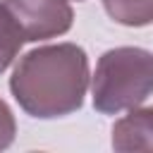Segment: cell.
<instances>
[{"instance_id": "6da1fadb", "label": "cell", "mask_w": 153, "mask_h": 153, "mask_svg": "<svg viewBox=\"0 0 153 153\" xmlns=\"http://www.w3.org/2000/svg\"><path fill=\"white\" fill-rule=\"evenodd\" d=\"M88 86V55L76 43L38 45L17 60L10 76L12 98L36 120L74 115L81 110Z\"/></svg>"}, {"instance_id": "7a4b0ae2", "label": "cell", "mask_w": 153, "mask_h": 153, "mask_svg": "<svg viewBox=\"0 0 153 153\" xmlns=\"http://www.w3.org/2000/svg\"><path fill=\"white\" fill-rule=\"evenodd\" d=\"M153 96V53L139 45L105 50L91 76V100L100 115H117Z\"/></svg>"}, {"instance_id": "3957f363", "label": "cell", "mask_w": 153, "mask_h": 153, "mask_svg": "<svg viewBox=\"0 0 153 153\" xmlns=\"http://www.w3.org/2000/svg\"><path fill=\"white\" fill-rule=\"evenodd\" d=\"M29 43L65 36L74 24L69 0H2Z\"/></svg>"}, {"instance_id": "277c9868", "label": "cell", "mask_w": 153, "mask_h": 153, "mask_svg": "<svg viewBox=\"0 0 153 153\" xmlns=\"http://www.w3.org/2000/svg\"><path fill=\"white\" fill-rule=\"evenodd\" d=\"M115 151H153V108H131L124 117L112 124Z\"/></svg>"}, {"instance_id": "5b68a950", "label": "cell", "mask_w": 153, "mask_h": 153, "mask_svg": "<svg viewBox=\"0 0 153 153\" xmlns=\"http://www.w3.org/2000/svg\"><path fill=\"white\" fill-rule=\"evenodd\" d=\"M108 17L122 26H148L153 24V0H103Z\"/></svg>"}, {"instance_id": "8992f818", "label": "cell", "mask_w": 153, "mask_h": 153, "mask_svg": "<svg viewBox=\"0 0 153 153\" xmlns=\"http://www.w3.org/2000/svg\"><path fill=\"white\" fill-rule=\"evenodd\" d=\"M24 43H26L24 33L19 31L17 22L12 19V14L7 12V7L0 0V74L17 60Z\"/></svg>"}, {"instance_id": "52a82bcc", "label": "cell", "mask_w": 153, "mask_h": 153, "mask_svg": "<svg viewBox=\"0 0 153 153\" xmlns=\"http://www.w3.org/2000/svg\"><path fill=\"white\" fill-rule=\"evenodd\" d=\"M17 136V120H14V112L12 108L0 98V151L10 148L12 141Z\"/></svg>"}, {"instance_id": "ba28073f", "label": "cell", "mask_w": 153, "mask_h": 153, "mask_svg": "<svg viewBox=\"0 0 153 153\" xmlns=\"http://www.w3.org/2000/svg\"><path fill=\"white\" fill-rule=\"evenodd\" d=\"M76 2H81V0H76Z\"/></svg>"}]
</instances>
